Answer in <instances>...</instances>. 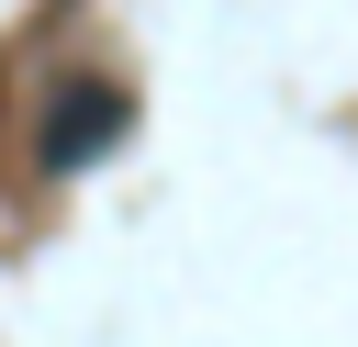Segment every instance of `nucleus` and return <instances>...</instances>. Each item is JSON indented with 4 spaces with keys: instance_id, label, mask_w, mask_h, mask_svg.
<instances>
[{
    "instance_id": "obj_1",
    "label": "nucleus",
    "mask_w": 358,
    "mask_h": 347,
    "mask_svg": "<svg viewBox=\"0 0 358 347\" xmlns=\"http://www.w3.org/2000/svg\"><path fill=\"white\" fill-rule=\"evenodd\" d=\"M123 123H134V101H123L112 78H78V90H56V112H45V134H34V157H45V168H90V157H112V146H123Z\"/></svg>"
}]
</instances>
